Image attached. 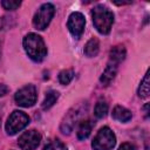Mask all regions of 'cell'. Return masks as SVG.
Segmentation results:
<instances>
[{
    "label": "cell",
    "mask_w": 150,
    "mask_h": 150,
    "mask_svg": "<svg viewBox=\"0 0 150 150\" xmlns=\"http://www.w3.org/2000/svg\"><path fill=\"white\" fill-rule=\"evenodd\" d=\"M23 48L27 55L35 62H41L47 55V47L42 38L35 33H29L23 38Z\"/></svg>",
    "instance_id": "1"
},
{
    "label": "cell",
    "mask_w": 150,
    "mask_h": 150,
    "mask_svg": "<svg viewBox=\"0 0 150 150\" xmlns=\"http://www.w3.org/2000/svg\"><path fill=\"white\" fill-rule=\"evenodd\" d=\"M93 23L98 33L101 34H109L111 26L114 23V14L112 12L103 5H97L91 11Z\"/></svg>",
    "instance_id": "2"
},
{
    "label": "cell",
    "mask_w": 150,
    "mask_h": 150,
    "mask_svg": "<svg viewBox=\"0 0 150 150\" xmlns=\"http://www.w3.org/2000/svg\"><path fill=\"white\" fill-rule=\"evenodd\" d=\"M116 144V136L108 127H103L93 139L91 146L94 150H111Z\"/></svg>",
    "instance_id": "3"
},
{
    "label": "cell",
    "mask_w": 150,
    "mask_h": 150,
    "mask_svg": "<svg viewBox=\"0 0 150 150\" xmlns=\"http://www.w3.org/2000/svg\"><path fill=\"white\" fill-rule=\"evenodd\" d=\"M55 14V7L53 4H43L39 9L38 12L35 13L34 15V19H33V25L36 29L39 30H43L47 28V26L50 23L53 16Z\"/></svg>",
    "instance_id": "4"
},
{
    "label": "cell",
    "mask_w": 150,
    "mask_h": 150,
    "mask_svg": "<svg viewBox=\"0 0 150 150\" xmlns=\"http://www.w3.org/2000/svg\"><path fill=\"white\" fill-rule=\"evenodd\" d=\"M29 123V117L28 115H26L23 111H20V110H14L7 122H6V131L8 135H15L18 134L19 131H21L23 128H26Z\"/></svg>",
    "instance_id": "5"
},
{
    "label": "cell",
    "mask_w": 150,
    "mask_h": 150,
    "mask_svg": "<svg viewBox=\"0 0 150 150\" xmlns=\"http://www.w3.org/2000/svg\"><path fill=\"white\" fill-rule=\"evenodd\" d=\"M36 97H38L36 88L33 84H27L15 93L14 100H15L18 105L23 107V108H28V107H32L35 104Z\"/></svg>",
    "instance_id": "6"
},
{
    "label": "cell",
    "mask_w": 150,
    "mask_h": 150,
    "mask_svg": "<svg viewBox=\"0 0 150 150\" xmlns=\"http://www.w3.org/2000/svg\"><path fill=\"white\" fill-rule=\"evenodd\" d=\"M40 141H41V135L39 131L28 130L19 137L18 144L22 150H34L39 146Z\"/></svg>",
    "instance_id": "7"
},
{
    "label": "cell",
    "mask_w": 150,
    "mask_h": 150,
    "mask_svg": "<svg viewBox=\"0 0 150 150\" xmlns=\"http://www.w3.org/2000/svg\"><path fill=\"white\" fill-rule=\"evenodd\" d=\"M84 25H86V19L83 16L82 13L80 12H73L69 18H68V22H67V27L69 29V32L71 33V35L76 39H79L83 30H84Z\"/></svg>",
    "instance_id": "8"
},
{
    "label": "cell",
    "mask_w": 150,
    "mask_h": 150,
    "mask_svg": "<svg viewBox=\"0 0 150 150\" xmlns=\"http://www.w3.org/2000/svg\"><path fill=\"white\" fill-rule=\"evenodd\" d=\"M79 115H80V111L77 108L76 109L74 108L73 110H70L67 114V116L64 117V120L61 123V131L63 134H69L73 130V128H74V125L79 118Z\"/></svg>",
    "instance_id": "9"
},
{
    "label": "cell",
    "mask_w": 150,
    "mask_h": 150,
    "mask_svg": "<svg viewBox=\"0 0 150 150\" xmlns=\"http://www.w3.org/2000/svg\"><path fill=\"white\" fill-rule=\"evenodd\" d=\"M127 55V52H125V48L124 46L122 45H117L115 47L111 48L110 50V63H114V64H118L121 61L124 60Z\"/></svg>",
    "instance_id": "10"
},
{
    "label": "cell",
    "mask_w": 150,
    "mask_h": 150,
    "mask_svg": "<svg viewBox=\"0 0 150 150\" xmlns=\"http://www.w3.org/2000/svg\"><path fill=\"white\" fill-rule=\"evenodd\" d=\"M117 73V64H114V63H109L107 66V68L104 69V71L102 73L101 77H100V81L103 86H108L115 77Z\"/></svg>",
    "instance_id": "11"
},
{
    "label": "cell",
    "mask_w": 150,
    "mask_h": 150,
    "mask_svg": "<svg viewBox=\"0 0 150 150\" xmlns=\"http://www.w3.org/2000/svg\"><path fill=\"white\" fill-rule=\"evenodd\" d=\"M131 111L122 105H116L112 110V117L118 122H128L131 120Z\"/></svg>",
    "instance_id": "12"
},
{
    "label": "cell",
    "mask_w": 150,
    "mask_h": 150,
    "mask_svg": "<svg viewBox=\"0 0 150 150\" xmlns=\"http://www.w3.org/2000/svg\"><path fill=\"white\" fill-rule=\"evenodd\" d=\"M98 50H100L98 40L95 39V38H93V39H90V40L86 43L83 52H84L86 56H88V57H94V56H96V55L98 54Z\"/></svg>",
    "instance_id": "13"
},
{
    "label": "cell",
    "mask_w": 150,
    "mask_h": 150,
    "mask_svg": "<svg viewBox=\"0 0 150 150\" xmlns=\"http://www.w3.org/2000/svg\"><path fill=\"white\" fill-rule=\"evenodd\" d=\"M93 129V122L90 121H82L77 128V138L79 139H86L91 134Z\"/></svg>",
    "instance_id": "14"
},
{
    "label": "cell",
    "mask_w": 150,
    "mask_h": 150,
    "mask_svg": "<svg viewBox=\"0 0 150 150\" xmlns=\"http://www.w3.org/2000/svg\"><path fill=\"white\" fill-rule=\"evenodd\" d=\"M59 96H60V94H59L57 91H55V90L48 91V93L46 94V96H45L43 102H42V105H41L42 109H43V110H47V109H49L50 107H53V105L55 104L56 100L59 98Z\"/></svg>",
    "instance_id": "15"
},
{
    "label": "cell",
    "mask_w": 150,
    "mask_h": 150,
    "mask_svg": "<svg viewBox=\"0 0 150 150\" xmlns=\"http://www.w3.org/2000/svg\"><path fill=\"white\" fill-rule=\"evenodd\" d=\"M108 112V103L103 100H100L96 105H95V109H94V114L97 118H103Z\"/></svg>",
    "instance_id": "16"
},
{
    "label": "cell",
    "mask_w": 150,
    "mask_h": 150,
    "mask_svg": "<svg viewBox=\"0 0 150 150\" xmlns=\"http://www.w3.org/2000/svg\"><path fill=\"white\" fill-rule=\"evenodd\" d=\"M138 96L142 98H145L149 96V71L145 74V76L143 77L139 88H138Z\"/></svg>",
    "instance_id": "17"
},
{
    "label": "cell",
    "mask_w": 150,
    "mask_h": 150,
    "mask_svg": "<svg viewBox=\"0 0 150 150\" xmlns=\"http://www.w3.org/2000/svg\"><path fill=\"white\" fill-rule=\"evenodd\" d=\"M74 77V71L71 69H64L59 74V81L61 84H68Z\"/></svg>",
    "instance_id": "18"
},
{
    "label": "cell",
    "mask_w": 150,
    "mask_h": 150,
    "mask_svg": "<svg viewBox=\"0 0 150 150\" xmlns=\"http://www.w3.org/2000/svg\"><path fill=\"white\" fill-rule=\"evenodd\" d=\"M42 150H68L67 146L59 139H53L49 143H47Z\"/></svg>",
    "instance_id": "19"
},
{
    "label": "cell",
    "mask_w": 150,
    "mask_h": 150,
    "mask_svg": "<svg viewBox=\"0 0 150 150\" xmlns=\"http://www.w3.org/2000/svg\"><path fill=\"white\" fill-rule=\"evenodd\" d=\"M1 5H2V7L5 8V9H7V11H14V9H16L20 5H21V1H12V0H4L2 2H1Z\"/></svg>",
    "instance_id": "20"
},
{
    "label": "cell",
    "mask_w": 150,
    "mask_h": 150,
    "mask_svg": "<svg viewBox=\"0 0 150 150\" xmlns=\"http://www.w3.org/2000/svg\"><path fill=\"white\" fill-rule=\"evenodd\" d=\"M118 150H137V149L131 143H123V144H121V146L118 148Z\"/></svg>",
    "instance_id": "21"
},
{
    "label": "cell",
    "mask_w": 150,
    "mask_h": 150,
    "mask_svg": "<svg viewBox=\"0 0 150 150\" xmlns=\"http://www.w3.org/2000/svg\"><path fill=\"white\" fill-rule=\"evenodd\" d=\"M7 93H8V87L5 84H0V97L5 96Z\"/></svg>",
    "instance_id": "22"
},
{
    "label": "cell",
    "mask_w": 150,
    "mask_h": 150,
    "mask_svg": "<svg viewBox=\"0 0 150 150\" xmlns=\"http://www.w3.org/2000/svg\"><path fill=\"white\" fill-rule=\"evenodd\" d=\"M148 108H149V103H146L145 105H144V112H145V116L148 117V115H149V112H148Z\"/></svg>",
    "instance_id": "23"
},
{
    "label": "cell",
    "mask_w": 150,
    "mask_h": 150,
    "mask_svg": "<svg viewBox=\"0 0 150 150\" xmlns=\"http://www.w3.org/2000/svg\"><path fill=\"white\" fill-rule=\"evenodd\" d=\"M1 49H2V38L0 36V56H1Z\"/></svg>",
    "instance_id": "24"
}]
</instances>
